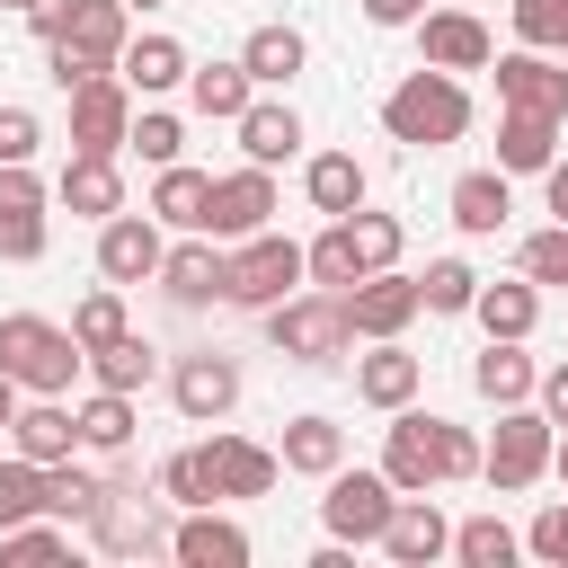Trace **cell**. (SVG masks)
Here are the masks:
<instances>
[{"mask_svg":"<svg viewBox=\"0 0 568 568\" xmlns=\"http://www.w3.org/2000/svg\"><path fill=\"white\" fill-rule=\"evenodd\" d=\"M382 133L408 142V151H444V142H462V133H470V89H462V71L417 62V71L382 98Z\"/></svg>","mask_w":568,"mask_h":568,"instance_id":"cell-1","label":"cell"},{"mask_svg":"<svg viewBox=\"0 0 568 568\" xmlns=\"http://www.w3.org/2000/svg\"><path fill=\"white\" fill-rule=\"evenodd\" d=\"M0 373H9L18 390H36V399H62V390L89 373V355H80V337H71L62 320L9 311V320H0Z\"/></svg>","mask_w":568,"mask_h":568,"instance_id":"cell-2","label":"cell"},{"mask_svg":"<svg viewBox=\"0 0 568 568\" xmlns=\"http://www.w3.org/2000/svg\"><path fill=\"white\" fill-rule=\"evenodd\" d=\"M302 284H311V275H302V240H284L275 222L222 248V302H240V311H275V302L302 293Z\"/></svg>","mask_w":568,"mask_h":568,"instance_id":"cell-3","label":"cell"},{"mask_svg":"<svg viewBox=\"0 0 568 568\" xmlns=\"http://www.w3.org/2000/svg\"><path fill=\"white\" fill-rule=\"evenodd\" d=\"M80 532H98V550H115V559H151V550H169L160 488L142 497L124 470H106V479H98V506H89V524H80Z\"/></svg>","mask_w":568,"mask_h":568,"instance_id":"cell-4","label":"cell"},{"mask_svg":"<svg viewBox=\"0 0 568 568\" xmlns=\"http://www.w3.org/2000/svg\"><path fill=\"white\" fill-rule=\"evenodd\" d=\"M266 337H275V355H293V364H337L346 346H355V328H346V302L337 293H284L275 311H266Z\"/></svg>","mask_w":568,"mask_h":568,"instance_id":"cell-5","label":"cell"},{"mask_svg":"<svg viewBox=\"0 0 568 568\" xmlns=\"http://www.w3.org/2000/svg\"><path fill=\"white\" fill-rule=\"evenodd\" d=\"M550 417L532 408V399H515V408H497V444L479 453V479L497 488V497H515V488H532L541 470H550Z\"/></svg>","mask_w":568,"mask_h":568,"instance_id":"cell-6","label":"cell"},{"mask_svg":"<svg viewBox=\"0 0 568 568\" xmlns=\"http://www.w3.org/2000/svg\"><path fill=\"white\" fill-rule=\"evenodd\" d=\"M382 479H390L399 497L444 488V417H426V408H390V426H382Z\"/></svg>","mask_w":568,"mask_h":568,"instance_id":"cell-7","label":"cell"},{"mask_svg":"<svg viewBox=\"0 0 568 568\" xmlns=\"http://www.w3.org/2000/svg\"><path fill=\"white\" fill-rule=\"evenodd\" d=\"M488 71H497V106L568 124V62H559V53H541V44H515V53H488Z\"/></svg>","mask_w":568,"mask_h":568,"instance_id":"cell-8","label":"cell"},{"mask_svg":"<svg viewBox=\"0 0 568 568\" xmlns=\"http://www.w3.org/2000/svg\"><path fill=\"white\" fill-rule=\"evenodd\" d=\"M169 399H178L186 426H222V417L240 408V364H231L222 346H195V355L169 364Z\"/></svg>","mask_w":568,"mask_h":568,"instance_id":"cell-9","label":"cell"},{"mask_svg":"<svg viewBox=\"0 0 568 568\" xmlns=\"http://www.w3.org/2000/svg\"><path fill=\"white\" fill-rule=\"evenodd\" d=\"M390 506H399V488L382 479V470H328V497H320V524L337 532V541H382V524H390Z\"/></svg>","mask_w":568,"mask_h":568,"instance_id":"cell-10","label":"cell"},{"mask_svg":"<svg viewBox=\"0 0 568 568\" xmlns=\"http://www.w3.org/2000/svg\"><path fill=\"white\" fill-rule=\"evenodd\" d=\"M124 18H133L124 0H36V9H27L36 44H53V36H62V44H89V53H106V62H115V53H124V36H133Z\"/></svg>","mask_w":568,"mask_h":568,"instance_id":"cell-11","label":"cell"},{"mask_svg":"<svg viewBox=\"0 0 568 568\" xmlns=\"http://www.w3.org/2000/svg\"><path fill=\"white\" fill-rule=\"evenodd\" d=\"M337 302H346V328H355V337H399V328L426 311L417 275H399V266H373V275H355Z\"/></svg>","mask_w":568,"mask_h":568,"instance_id":"cell-12","label":"cell"},{"mask_svg":"<svg viewBox=\"0 0 568 568\" xmlns=\"http://www.w3.org/2000/svg\"><path fill=\"white\" fill-rule=\"evenodd\" d=\"M124 133H133V89H124V71H98V80H80L71 89V151H124Z\"/></svg>","mask_w":568,"mask_h":568,"instance_id":"cell-13","label":"cell"},{"mask_svg":"<svg viewBox=\"0 0 568 568\" xmlns=\"http://www.w3.org/2000/svg\"><path fill=\"white\" fill-rule=\"evenodd\" d=\"M275 222V169H231V178H213V213H204V240H248V231H266Z\"/></svg>","mask_w":568,"mask_h":568,"instance_id":"cell-14","label":"cell"},{"mask_svg":"<svg viewBox=\"0 0 568 568\" xmlns=\"http://www.w3.org/2000/svg\"><path fill=\"white\" fill-rule=\"evenodd\" d=\"M160 257H169V240H160L151 213H106V222H98V275H106V284H151Z\"/></svg>","mask_w":568,"mask_h":568,"instance_id":"cell-15","label":"cell"},{"mask_svg":"<svg viewBox=\"0 0 568 568\" xmlns=\"http://www.w3.org/2000/svg\"><path fill=\"white\" fill-rule=\"evenodd\" d=\"M417 53L435 62V71H488V53H497V36L470 18V9H417Z\"/></svg>","mask_w":568,"mask_h":568,"instance_id":"cell-16","label":"cell"},{"mask_svg":"<svg viewBox=\"0 0 568 568\" xmlns=\"http://www.w3.org/2000/svg\"><path fill=\"white\" fill-rule=\"evenodd\" d=\"M169 559L178 568H248V532L231 515H213V506H186L169 524Z\"/></svg>","mask_w":568,"mask_h":568,"instance_id":"cell-17","label":"cell"},{"mask_svg":"<svg viewBox=\"0 0 568 568\" xmlns=\"http://www.w3.org/2000/svg\"><path fill=\"white\" fill-rule=\"evenodd\" d=\"M382 550H390L399 568H435V559L453 550V524H444L435 488H426V497H399V506H390V524H382Z\"/></svg>","mask_w":568,"mask_h":568,"instance_id":"cell-18","label":"cell"},{"mask_svg":"<svg viewBox=\"0 0 568 568\" xmlns=\"http://www.w3.org/2000/svg\"><path fill=\"white\" fill-rule=\"evenodd\" d=\"M178 311H204V302H222V248L204 240V231H186L169 257H160V275H151Z\"/></svg>","mask_w":568,"mask_h":568,"instance_id":"cell-19","label":"cell"},{"mask_svg":"<svg viewBox=\"0 0 568 568\" xmlns=\"http://www.w3.org/2000/svg\"><path fill=\"white\" fill-rule=\"evenodd\" d=\"M204 470H213V497H266L284 479L275 444H248V435H213L204 444Z\"/></svg>","mask_w":568,"mask_h":568,"instance_id":"cell-20","label":"cell"},{"mask_svg":"<svg viewBox=\"0 0 568 568\" xmlns=\"http://www.w3.org/2000/svg\"><path fill=\"white\" fill-rule=\"evenodd\" d=\"M53 204H71V213L106 222V213H124V169H115L106 151H71V160H62V178H53Z\"/></svg>","mask_w":568,"mask_h":568,"instance_id":"cell-21","label":"cell"},{"mask_svg":"<svg viewBox=\"0 0 568 568\" xmlns=\"http://www.w3.org/2000/svg\"><path fill=\"white\" fill-rule=\"evenodd\" d=\"M426 382V364L399 346V337H373V355H355V399L364 408H408Z\"/></svg>","mask_w":568,"mask_h":568,"instance_id":"cell-22","label":"cell"},{"mask_svg":"<svg viewBox=\"0 0 568 568\" xmlns=\"http://www.w3.org/2000/svg\"><path fill=\"white\" fill-rule=\"evenodd\" d=\"M9 453H27L36 470H44V462H71V453H80V426H71V408L27 390V399H18V417H9Z\"/></svg>","mask_w":568,"mask_h":568,"instance_id":"cell-23","label":"cell"},{"mask_svg":"<svg viewBox=\"0 0 568 568\" xmlns=\"http://www.w3.org/2000/svg\"><path fill=\"white\" fill-rule=\"evenodd\" d=\"M453 222L470 231V240H497L506 231V213H515V178L506 169H470V178H453Z\"/></svg>","mask_w":568,"mask_h":568,"instance_id":"cell-24","label":"cell"},{"mask_svg":"<svg viewBox=\"0 0 568 568\" xmlns=\"http://www.w3.org/2000/svg\"><path fill=\"white\" fill-rule=\"evenodd\" d=\"M115 71H124V89H133V98H160V89H186V44H178V36H124V53H115Z\"/></svg>","mask_w":568,"mask_h":568,"instance_id":"cell-25","label":"cell"},{"mask_svg":"<svg viewBox=\"0 0 568 568\" xmlns=\"http://www.w3.org/2000/svg\"><path fill=\"white\" fill-rule=\"evenodd\" d=\"M231 124H240V151H248L257 169H275V160H293V151H302V115H293L284 98H248Z\"/></svg>","mask_w":568,"mask_h":568,"instance_id":"cell-26","label":"cell"},{"mask_svg":"<svg viewBox=\"0 0 568 568\" xmlns=\"http://www.w3.org/2000/svg\"><path fill=\"white\" fill-rule=\"evenodd\" d=\"M532 382H541V364L524 355V337H488V346H479V364H470V390H479V399H497V408L532 399Z\"/></svg>","mask_w":568,"mask_h":568,"instance_id":"cell-27","label":"cell"},{"mask_svg":"<svg viewBox=\"0 0 568 568\" xmlns=\"http://www.w3.org/2000/svg\"><path fill=\"white\" fill-rule=\"evenodd\" d=\"M550 160H559V124L506 106V115H497V169H506V178H541Z\"/></svg>","mask_w":568,"mask_h":568,"instance_id":"cell-28","label":"cell"},{"mask_svg":"<svg viewBox=\"0 0 568 568\" xmlns=\"http://www.w3.org/2000/svg\"><path fill=\"white\" fill-rule=\"evenodd\" d=\"M302 195H311V213H328V222H337V213H355V204L373 195V178H364V160H355V151H320V160L302 169Z\"/></svg>","mask_w":568,"mask_h":568,"instance_id":"cell-29","label":"cell"},{"mask_svg":"<svg viewBox=\"0 0 568 568\" xmlns=\"http://www.w3.org/2000/svg\"><path fill=\"white\" fill-rule=\"evenodd\" d=\"M204 213H213V178L186 169V160H169V169L151 178V222H169V231H204Z\"/></svg>","mask_w":568,"mask_h":568,"instance_id":"cell-30","label":"cell"},{"mask_svg":"<svg viewBox=\"0 0 568 568\" xmlns=\"http://www.w3.org/2000/svg\"><path fill=\"white\" fill-rule=\"evenodd\" d=\"M275 462H284V470H302V479H328V470L346 462V426L311 408V417H293V426H284V444H275Z\"/></svg>","mask_w":568,"mask_h":568,"instance_id":"cell-31","label":"cell"},{"mask_svg":"<svg viewBox=\"0 0 568 568\" xmlns=\"http://www.w3.org/2000/svg\"><path fill=\"white\" fill-rule=\"evenodd\" d=\"M311 62V44H302V27H248V44H240V71L257 80V89H293V71Z\"/></svg>","mask_w":568,"mask_h":568,"instance_id":"cell-32","label":"cell"},{"mask_svg":"<svg viewBox=\"0 0 568 568\" xmlns=\"http://www.w3.org/2000/svg\"><path fill=\"white\" fill-rule=\"evenodd\" d=\"M248 98H257V80L240 71V53H231V62H186V106H195V115L231 124V115H240Z\"/></svg>","mask_w":568,"mask_h":568,"instance_id":"cell-33","label":"cell"},{"mask_svg":"<svg viewBox=\"0 0 568 568\" xmlns=\"http://www.w3.org/2000/svg\"><path fill=\"white\" fill-rule=\"evenodd\" d=\"M470 320H479L488 337H532V320H541V284H532V275H515V284H479V293H470Z\"/></svg>","mask_w":568,"mask_h":568,"instance_id":"cell-34","label":"cell"},{"mask_svg":"<svg viewBox=\"0 0 568 568\" xmlns=\"http://www.w3.org/2000/svg\"><path fill=\"white\" fill-rule=\"evenodd\" d=\"M151 373H160V346H151V337H133V328H124V337H106V346H89V382H98V390H133V399H142V390H151Z\"/></svg>","mask_w":568,"mask_h":568,"instance_id":"cell-35","label":"cell"},{"mask_svg":"<svg viewBox=\"0 0 568 568\" xmlns=\"http://www.w3.org/2000/svg\"><path fill=\"white\" fill-rule=\"evenodd\" d=\"M71 426H80V453L115 462V453L133 444V390H89V399L71 408Z\"/></svg>","mask_w":568,"mask_h":568,"instance_id":"cell-36","label":"cell"},{"mask_svg":"<svg viewBox=\"0 0 568 568\" xmlns=\"http://www.w3.org/2000/svg\"><path fill=\"white\" fill-rule=\"evenodd\" d=\"M44 559H71V524L62 515H27L0 532V568H44Z\"/></svg>","mask_w":568,"mask_h":568,"instance_id":"cell-37","label":"cell"},{"mask_svg":"<svg viewBox=\"0 0 568 568\" xmlns=\"http://www.w3.org/2000/svg\"><path fill=\"white\" fill-rule=\"evenodd\" d=\"M515 550H524V532H515V524H497V515L453 524V559H462V568H515Z\"/></svg>","mask_w":568,"mask_h":568,"instance_id":"cell-38","label":"cell"},{"mask_svg":"<svg viewBox=\"0 0 568 568\" xmlns=\"http://www.w3.org/2000/svg\"><path fill=\"white\" fill-rule=\"evenodd\" d=\"M346 231H355V266L373 275V266H399V240H408V222L399 213H373V204H355V213H337Z\"/></svg>","mask_w":568,"mask_h":568,"instance_id":"cell-39","label":"cell"},{"mask_svg":"<svg viewBox=\"0 0 568 568\" xmlns=\"http://www.w3.org/2000/svg\"><path fill=\"white\" fill-rule=\"evenodd\" d=\"M302 275H311L320 293H346V284L364 275V266H355V231H346V222H328V231L302 248Z\"/></svg>","mask_w":568,"mask_h":568,"instance_id":"cell-40","label":"cell"},{"mask_svg":"<svg viewBox=\"0 0 568 568\" xmlns=\"http://www.w3.org/2000/svg\"><path fill=\"white\" fill-rule=\"evenodd\" d=\"M151 488H160V506H178V515H186V506H222V497H213V470H204V444H186V453H169Z\"/></svg>","mask_w":568,"mask_h":568,"instance_id":"cell-41","label":"cell"},{"mask_svg":"<svg viewBox=\"0 0 568 568\" xmlns=\"http://www.w3.org/2000/svg\"><path fill=\"white\" fill-rule=\"evenodd\" d=\"M89 506H98V470H80V453L71 462H44V515L89 524Z\"/></svg>","mask_w":568,"mask_h":568,"instance_id":"cell-42","label":"cell"},{"mask_svg":"<svg viewBox=\"0 0 568 568\" xmlns=\"http://www.w3.org/2000/svg\"><path fill=\"white\" fill-rule=\"evenodd\" d=\"M124 151H133V160H151V169H169V160L186 151V124H178L169 106H133V133H124Z\"/></svg>","mask_w":568,"mask_h":568,"instance_id":"cell-43","label":"cell"},{"mask_svg":"<svg viewBox=\"0 0 568 568\" xmlns=\"http://www.w3.org/2000/svg\"><path fill=\"white\" fill-rule=\"evenodd\" d=\"M133 320H124V284H98V293H80V311H71V337H80V355L89 346H106V337H124Z\"/></svg>","mask_w":568,"mask_h":568,"instance_id":"cell-44","label":"cell"},{"mask_svg":"<svg viewBox=\"0 0 568 568\" xmlns=\"http://www.w3.org/2000/svg\"><path fill=\"white\" fill-rule=\"evenodd\" d=\"M27 515H44V470H36L27 453H9V462H0V532L27 524Z\"/></svg>","mask_w":568,"mask_h":568,"instance_id":"cell-45","label":"cell"},{"mask_svg":"<svg viewBox=\"0 0 568 568\" xmlns=\"http://www.w3.org/2000/svg\"><path fill=\"white\" fill-rule=\"evenodd\" d=\"M417 293H426V311H444V320H453V311H470V293H479V275H470L462 257H435V266L417 275Z\"/></svg>","mask_w":568,"mask_h":568,"instance_id":"cell-46","label":"cell"},{"mask_svg":"<svg viewBox=\"0 0 568 568\" xmlns=\"http://www.w3.org/2000/svg\"><path fill=\"white\" fill-rule=\"evenodd\" d=\"M515 44L559 53V44H568V0H515Z\"/></svg>","mask_w":568,"mask_h":568,"instance_id":"cell-47","label":"cell"},{"mask_svg":"<svg viewBox=\"0 0 568 568\" xmlns=\"http://www.w3.org/2000/svg\"><path fill=\"white\" fill-rule=\"evenodd\" d=\"M515 266H524L532 284H559V293H568V222H550V231H532Z\"/></svg>","mask_w":568,"mask_h":568,"instance_id":"cell-48","label":"cell"},{"mask_svg":"<svg viewBox=\"0 0 568 568\" xmlns=\"http://www.w3.org/2000/svg\"><path fill=\"white\" fill-rule=\"evenodd\" d=\"M44 71H53V89L71 98L80 80H98V71H115V62H106V53H89V44H62V36H53V44H44Z\"/></svg>","mask_w":568,"mask_h":568,"instance_id":"cell-49","label":"cell"},{"mask_svg":"<svg viewBox=\"0 0 568 568\" xmlns=\"http://www.w3.org/2000/svg\"><path fill=\"white\" fill-rule=\"evenodd\" d=\"M524 550H532V559H541V568H568V497H559V506H541V515H532V532H524Z\"/></svg>","mask_w":568,"mask_h":568,"instance_id":"cell-50","label":"cell"},{"mask_svg":"<svg viewBox=\"0 0 568 568\" xmlns=\"http://www.w3.org/2000/svg\"><path fill=\"white\" fill-rule=\"evenodd\" d=\"M36 142H44L36 106H0V160H36Z\"/></svg>","mask_w":568,"mask_h":568,"instance_id":"cell-51","label":"cell"},{"mask_svg":"<svg viewBox=\"0 0 568 568\" xmlns=\"http://www.w3.org/2000/svg\"><path fill=\"white\" fill-rule=\"evenodd\" d=\"M444 479H479V444H470V426H453V417H444Z\"/></svg>","mask_w":568,"mask_h":568,"instance_id":"cell-52","label":"cell"},{"mask_svg":"<svg viewBox=\"0 0 568 568\" xmlns=\"http://www.w3.org/2000/svg\"><path fill=\"white\" fill-rule=\"evenodd\" d=\"M532 408H541L550 426H568V364H550V373L532 382Z\"/></svg>","mask_w":568,"mask_h":568,"instance_id":"cell-53","label":"cell"},{"mask_svg":"<svg viewBox=\"0 0 568 568\" xmlns=\"http://www.w3.org/2000/svg\"><path fill=\"white\" fill-rule=\"evenodd\" d=\"M417 9H426V0H364L373 27H417Z\"/></svg>","mask_w":568,"mask_h":568,"instance_id":"cell-54","label":"cell"},{"mask_svg":"<svg viewBox=\"0 0 568 568\" xmlns=\"http://www.w3.org/2000/svg\"><path fill=\"white\" fill-rule=\"evenodd\" d=\"M541 195H550V222H568V160L541 169Z\"/></svg>","mask_w":568,"mask_h":568,"instance_id":"cell-55","label":"cell"},{"mask_svg":"<svg viewBox=\"0 0 568 568\" xmlns=\"http://www.w3.org/2000/svg\"><path fill=\"white\" fill-rule=\"evenodd\" d=\"M18 399H27V390H18L9 373H0V435H9V417H18Z\"/></svg>","mask_w":568,"mask_h":568,"instance_id":"cell-56","label":"cell"},{"mask_svg":"<svg viewBox=\"0 0 568 568\" xmlns=\"http://www.w3.org/2000/svg\"><path fill=\"white\" fill-rule=\"evenodd\" d=\"M550 479H559V488H568V426H559V435H550Z\"/></svg>","mask_w":568,"mask_h":568,"instance_id":"cell-57","label":"cell"},{"mask_svg":"<svg viewBox=\"0 0 568 568\" xmlns=\"http://www.w3.org/2000/svg\"><path fill=\"white\" fill-rule=\"evenodd\" d=\"M0 9H18V18H27V9H36V0H0Z\"/></svg>","mask_w":568,"mask_h":568,"instance_id":"cell-58","label":"cell"},{"mask_svg":"<svg viewBox=\"0 0 568 568\" xmlns=\"http://www.w3.org/2000/svg\"><path fill=\"white\" fill-rule=\"evenodd\" d=\"M124 9H160V0H124Z\"/></svg>","mask_w":568,"mask_h":568,"instance_id":"cell-59","label":"cell"},{"mask_svg":"<svg viewBox=\"0 0 568 568\" xmlns=\"http://www.w3.org/2000/svg\"><path fill=\"white\" fill-rule=\"evenodd\" d=\"M559 62H568V44H559Z\"/></svg>","mask_w":568,"mask_h":568,"instance_id":"cell-60","label":"cell"},{"mask_svg":"<svg viewBox=\"0 0 568 568\" xmlns=\"http://www.w3.org/2000/svg\"><path fill=\"white\" fill-rule=\"evenodd\" d=\"M426 9H435V0H426Z\"/></svg>","mask_w":568,"mask_h":568,"instance_id":"cell-61","label":"cell"}]
</instances>
